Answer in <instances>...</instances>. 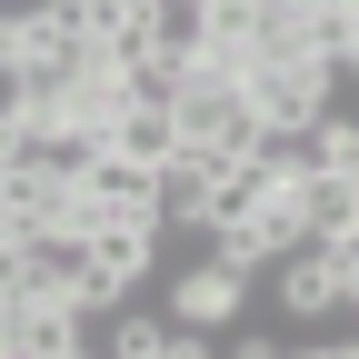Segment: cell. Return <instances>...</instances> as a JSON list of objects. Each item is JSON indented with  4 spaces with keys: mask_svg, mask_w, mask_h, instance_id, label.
I'll use <instances>...</instances> for the list:
<instances>
[{
    "mask_svg": "<svg viewBox=\"0 0 359 359\" xmlns=\"http://www.w3.org/2000/svg\"><path fill=\"white\" fill-rule=\"evenodd\" d=\"M160 110H170V130H180V150H210V160H250V150H259V120H250V100H240V80L170 70Z\"/></svg>",
    "mask_w": 359,
    "mask_h": 359,
    "instance_id": "1",
    "label": "cell"
},
{
    "mask_svg": "<svg viewBox=\"0 0 359 359\" xmlns=\"http://www.w3.org/2000/svg\"><path fill=\"white\" fill-rule=\"evenodd\" d=\"M240 100L259 120V140H309V120L339 110V70H320V60H259L240 80Z\"/></svg>",
    "mask_w": 359,
    "mask_h": 359,
    "instance_id": "2",
    "label": "cell"
},
{
    "mask_svg": "<svg viewBox=\"0 0 359 359\" xmlns=\"http://www.w3.org/2000/svg\"><path fill=\"white\" fill-rule=\"evenodd\" d=\"M160 269V219H120V230H90L80 240V320H100V309H120L130 290H140Z\"/></svg>",
    "mask_w": 359,
    "mask_h": 359,
    "instance_id": "3",
    "label": "cell"
},
{
    "mask_svg": "<svg viewBox=\"0 0 359 359\" xmlns=\"http://www.w3.org/2000/svg\"><path fill=\"white\" fill-rule=\"evenodd\" d=\"M280 299H290V320H330V309L359 299V240H299L280 259Z\"/></svg>",
    "mask_w": 359,
    "mask_h": 359,
    "instance_id": "4",
    "label": "cell"
},
{
    "mask_svg": "<svg viewBox=\"0 0 359 359\" xmlns=\"http://www.w3.org/2000/svg\"><path fill=\"white\" fill-rule=\"evenodd\" d=\"M240 309H250V269H219V259H200V269H180L170 280V330H240Z\"/></svg>",
    "mask_w": 359,
    "mask_h": 359,
    "instance_id": "5",
    "label": "cell"
},
{
    "mask_svg": "<svg viewBox=\"0 0 359 359\" xmlns=\"http://www.w3.org/2000/svg\"><path fill=\"white\" fill-rule=\"evenodd\" d=\"M11 299H50V309H80V240H60V230H30L11 259Z\"/></svg>",
    "mask_w": 359,
    "mask_h": 359,
    "instance_id": "6",
    "label": "cell"
},
{
    "mask_svg": "<svg viewBox=\"0 0 359 359\" xmlns=\"http://www.w3.org/2000/svg\"><path fill=\"white\" fill-rule=\"evenodd\" d=\"M100 150H110V160H130V170H160V160L180 150V130H170V110H160V100H130V110L100 130Z\"/></svg>",
    "mask_w": 359,
    "mask_h": 359,
    "instance_id": "7",
    "label": "cell"
},
{
    "mask_svg": "<svg viewBox=\"0 0 359 359\" xmlns=\"http://www.w3.org/2000/svg\"><path fill=\"white\" fill-rule=\"evenodd\" d=\"M299 150H309V170H320V180H359V120H349V110H320Z\"/></svg>",
    "mask_w": 359,
    "mask_h": 359,
    "instance_id": "8",
    "label": "cell"
},
{
    "mask_svg": "<svg viewBox=\"0 0 359 359\" xmlns=\"http://www.w3.org/2000/svg\"><path fill=\"white\" fill-rule=\"evenodd\" d=\"M20 100H30V90H20V60H0V120H20Z\"/></svg>",
    "mask_w": 359,
    "mask_h": 359,
    "instance_id": "9",
    "label": "cell"
},
{
    "mask_svg": "<svg viewBox=\"0 0 359 359\" xmlns=\"http://www.w3.org/2000/svg\"><path fill=\"white\" fill-rule=\"evenodd\" d=\"M280 359H359L349 339H309V349H280Z\"/></svg>",
    "mask_w": 359,
    "mask_h": 359,
    "instance_id": "10",
    "label": "cell"
},
{
    "mask_svg": "<svg viewBox=\"0 0 359 359\" xmlns=\"http://www.w3.org/2000/svg\"><path fill=\"white\" fill-rule=\"evenodd\" d=\"M230 359H280V349H269V339H250V330H240V349H230Z\"/></svg>",
    "mask_w": 359,
    "mask_h": 359,
    "instance_id": "11",
    "label": "cell"
},
{
    "mask_svg": "<svg viewBox=\"0 0 359 359\" xmlns=\"http://www.w3.org/2000/svg\"><path fill=\"white\" fill-rule=\"evenodd\" d=\"M11 250H20V219H11V210H0V259H11Z\"/></svg>",
    "mask_w": 359,
    "mask_h": 359,
    "instance_id": "12",
    "label": "cell"
},
{
    "mask_svg": "<svg viewBox=\"0 0 359 359\" xmlns=\"http://www.w3.org/2000/svg\"><path fill=\"white\" fill-rule=\"evenodd\" d=\"M0 160H11V120H0Z\"/></svg>",
    "mask_w": 359,
    "mask_h": 359,
    "instance_id": "13",
    "label": "cell"
}]
</instances>
